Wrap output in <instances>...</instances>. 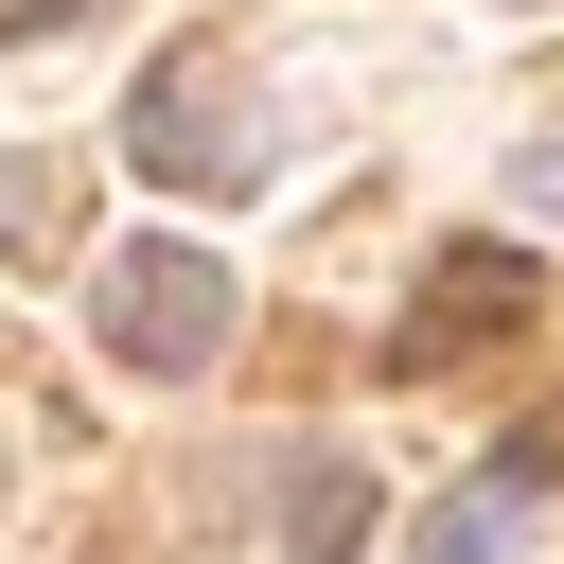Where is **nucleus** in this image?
Returning a JSON list of instances; mask_svg holds the SVG:
<instances>
[{
  "label": "nucleus",
  "instance_id": "obj_1",
  "mask_svg": "<svg viewBox=\"0 0 564 564\" xmlns=\"http://www.w3.org/2000/svg\"><path fill=\"white\" fill-rule=\"evenodd\" d=\"M123 159L176 176V194H247V176H264V141H247V70H229L212 35H176V53L123 88Z\"/></svg>",
  "mask_w": 564,
  "mask_h": 564
},
{
  "label": "nucleus",
  "instance_id": "obj_2",
  "mask_svg": "<svg viewBox=\"0 0 564 564\" xmlns=\"http://www.w3.org/2000/svg\"><path fill=\"white\" fill-rule=\"evenodd\" d=\"M229 317H247V300H229V264H212V247H123V264H106V352H123V370H159V388H176V370H212V352H229Z\"/></svg>",
  "mask_w": 564,
  "mask_h": 564
},
{
  "label": "nucleus",
  "instance_id": "obj_3",
  "mask_svg": "<svg viewBox=\"0 0 564 564\" xmlns=\"http://www.w3.org/2000/svg\"><path fill=\"white\" fill-rule=\"evenodd\" d=\"M511 317H529V247H511V229H476V247H441V264H423V317H405V352L441 370V352H494Z\"/></svg>",
  "mask_w": 564,
  "mask_h": 564
},
{
  "label": "nucleus",
  "instance_id": "obj_4",
  "mask_svg": "<svg viewBox=\"0 0 564 564\" xmlns=\"http://www.w3.org/2000/svg\"><path fill=\"white\" fill-rule=\"evenodd\" d=\"M546 458H564V441H511L476 494H441V511H423V546H405V564H511V529L546 511Z\"/></svg>",
  "mask_w": 564,
  "mask_h": 564
},
{
  "label": "nucleus",
  "instance_id": "obj_5",
  "mask_svg": "<svg viewBox=\"0 0 564 564\" xmlns=\"http://www.w3.org/2000/svg\"><path fill=\"white\" fill-rule=\"evenodd\" d=\"M352 546H370V476L352 458H300L282 476V564H352Z\"/></svg>",
  "mask_w": 564,
  "mask_h": 564
},
{
  "label": "nucleus",
  "instance_id": "obj_6",
  "mask_svg": "<svg viewBox=\"0 0 564 564\" xmlns=\"http://www.w3.org/2000/svg\"><path fill=\"white\" fill-rule=\"evenodd\" d=\"M511 194H529V212H564V141H529V176H511Z\"/></svg>",
  "mask_w": 564,
  "mask_h": 564
},
{
  "label": "nucleus",
  "instance_id": "obj_7",
  "mask_svg": "<svg viewBox=\"0 0 564 564\" xmlns=\"http://www.w3.org/2000/svg\"><path fill=\"white\" fill-rule=\"evenodd\" d=\"M70 18H88V0H0V35H70Z\"/></svg>",
  "mask_w": 564,
  "mask_h": 564
},
{
  "label": "nucleus",
  "instance_id": "obj_8",
  "mask_svg": "<svg viewBox=\"0 0 564 564\" xmlns=\"http://www.w3.org/2000/svg\"><path fill=\"white\" fill-rule=\"evenodd\" d=\"M0 229H35V176H18V159H0Z\"/></svg>",
  "mask_w": 564,
  "mask_h": 564
}]
</instances>
